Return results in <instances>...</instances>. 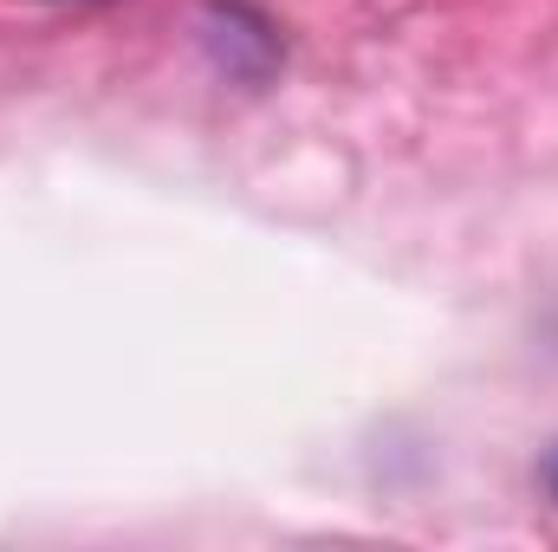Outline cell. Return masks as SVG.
<instances>
[{"label": "cell", "instance_id": "1", "mask_svg": "<svg viewBox=\"0 0 558 552\" xmlns=\"http://www.w3.org/2000/svg\"><path fill=\"white\" fill-rule=\"evenodd\" d=\"M539 481H546V494L558 501V442L546 448V461H539Z\"/></svg>", "mask_w": 558, "mask_h": 552}]
</instances>
